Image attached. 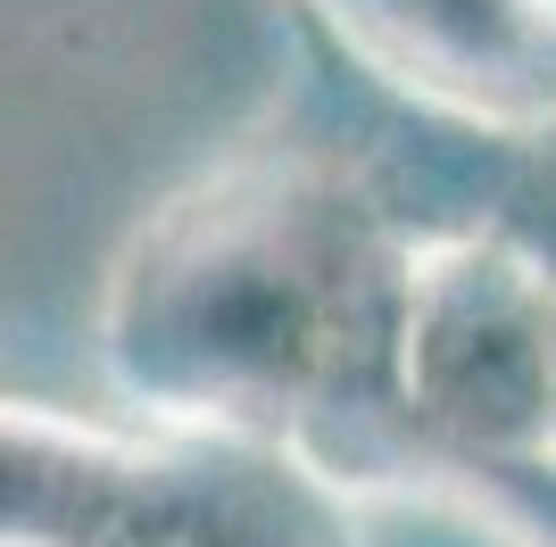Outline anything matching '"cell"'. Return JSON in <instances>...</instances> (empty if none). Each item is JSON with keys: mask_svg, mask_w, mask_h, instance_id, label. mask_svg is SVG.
I'll use <instances>...</instances> for the list:
<instances>
[{"mask_svg": "<svg viewBox=\"0 0 556 547\" xmlns=\"http://www.w3.org/2000/svg\"><path fill=\"white\" fill-rule=\"evenodd\" d=\"M300 84L250 141L141 216L100 298V365L159 423L416 481V291L457 241L416 166L407 100L291 17Z\"/></svg>", "mask_w": 556, "mask_h": 547, "instance_id": "obj_1", "label": "cell"}, {"mask_svg": "<svg viewBox=\"0 0 556 547\" xmlns=\"http://www.w3.org/2000/svg\"><path fill=\"white\" fill-rule=\"evenodd\" d=\"M357 489L232 432H109L42 398L0 423V547H357Z\"/></svg>", "mask_w": 556, "mask_h": 547, "instance_id": "obj_2", "label": "cell"}, {"mask_svg": "<svg viewBox=\"0 0 556 547\" xmlns=\"http://www.w3.org/2000/svg\"><path fill=\"white\" fill-rule=\"evenodd\" d=\"M416 440L424 481L556 456V266L515 232H457L416 291Z\"/></svg>", "mask_w": 556, "mask_h": 547, "instance_id": "obj_3", "label": "cell"}, {"mask_svg": "<svg viewBox=\"0 0 556 547\" xmlns=\"http://www.w3.org/2000/svg\"><path fill=\"white\" fill-rule=\"evenodd\" d=\"M341 59L482 133H556V0H282Z\"/></svg>", "mask_w": 556, "mask_h": 547, "instance_id": "obj_4", "label": "cell"}]
</instances>
